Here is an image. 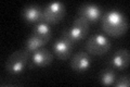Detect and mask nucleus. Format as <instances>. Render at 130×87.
Returning a JSON list of instances; mask_svg holds the SVG:
<instances>
[{"label":"nucleus","instance_id":"obj_1","mask_svg":"<svg viewBox=\"0 0 130 87\" xmlns=\"http://www.w3.org/2000/svg\"><path fill=\"white\" fill-rule=\"evenodd\" d=\"M128 27L127 16L118 9L109 10L102 18V28L108 36L120 37L128 31Z\"/></svg>","mask_w":130,"mask_h":87},{"label":"nucleus","instance_id":"obj_2","mask_svg":"<svg viewBox=\"0 0 130 87\" xmlns=\"http://www.w3.org/2000/svg\"><path fill=\"white\" fill-rule=\"evenodd\" d=\"M29 62V53L25 49L12 52L6 61V71L11 75H20L26 70Z\"/></svg>","mask_w":130,"mask_h":87},{"label":"nucleus","instance_id":"obj_3","mask_svg":"<svg viewBox=\"0 0 130 87\" xmlns=\"http://www.w3.org/2000/svg\"><path fill=\"white\" fill-rule=\"evenodd\" d=\"M89 22L83 18L78 16L72 25L66 28L63 33V36L66 37L68 40H71L73 44H77L80 40H83L89 33Z\"/></svg>","mask_w":130,"mask_h":87},{"label":"nucleus","instance_id":"obj_4","mask_svg":"<svg viewBox=\"0 0 130 87\" xmlns=\"http://www.w3.org/2000/svg\"><path fill=\"white\" fill-rule=\"evenodd\" d=\"M111 49V40L103 34H94L87 40L86 50L92 56H104Z\"/></svg>","mask_w":130,"mask_h":87},{"label":"nucleus","instance_id":"obj_5","mask_svg":"<svg viewBox=\"0 0 130 87\" xmlns=\"http://www.w3.org/2000/svg\"><path fill=\"white\" fill-rule=\"evenodd\" d=\"M65 14H66V7L63 2H51L42 10V21L48 23L49 25L56 24L63 20Z\"/></svg>","mask_w":130,"mask_h":87},{"label":"nucleus","instance_id":"obj_6","mask_svg":"<svg viewBox=\"0 0 130 87\" xmlns=\"http://www.w3.org/2000/svg\"><path fill=\"white\" fill-rule=\"evenodd\" d=\"M91 64H92V60L90 58V55L87 51H78L72 58L71 61L72 70L77 73H83L88 71L90 69Z\"/></svg>","mask_w":130,"mask_h":87},{"label":"nucleus","instance_id":"obj_7","mask_svg":"<svg viewBox=\"0 0 130 87\" xmlns=\"http://www.w3.org/2000/svg\"><path fill=\"white\" fill-rule=\"evenodd\" d=\"M78 14L80 18L86 20L87 22L94 23L102 18V10L94 3H85L79 8Z\"/></svg>","mask_w":130,"mask_h":87},{"label":"nucleus","instance_id":"obj_8","mask_svg":"<svg viewBox=\"0 0 130 87\" xmlns=\"http://www.w3.org/2000/svg\"><path fill=\"white\" fill-rule=\"evenodd\" d=\"M53 61L52 53L44 48H40L30 56V67L31 68H44L51 64Z\"/></svg>","mask_w":130,"mask_h":87},{"label":"nucleus","instance_id":"obj_9","mask_svg":"<svg viewBox=\"0 0 130 87\" xmlns=\"http://www.w3.org/2000/svg\"><path fill=\"white\" fill-rule=\"evenodd\" d=\"M74 44L68 40L66 37H60L53 44V52L60 60H66L71 57Z\"/></svg>","mask_w":130,"mask_h":87},{"label":"nucleus","instance_id":"obj_10","mask_svg":"<svg viewBox=\"0 0 130 87\" xmlns=\"http://www.w3.org/2000/svg\"><path fill=\"white\" fill-rule=\"evenodd\" d=\"M130 63V53L126 49H119L112 56L111 60H109V64L111 68L117 71H123V70L127 69Z\"/></svg>","mask_w":130,"mask_h":87},{"label":"nucleus","instance_id":"obj_11","mask_svg":"<svg viewBox=\"0 0 130 87\" xmlns=\"http://www.w3.org/2000/svg\"><path fill=\"white\" fill-rule=\"evenodd\" d=\"M21 16L28 23H39L42 21V10L35 5L26 6L22 9Z\"/></svg>","mask_w":130,"mask_h":87},{"label":"nucleus","instance_id":"obj_12","mask_svg":"<svg viewBox=\"0 0 130 87\" xmlns=\"http://www.w3.org/2000/svg\"><path fill=\"white\" fill-rule=\"evenodd\" d=\"M32 35L37 36L38 38L42 41V43L46 45L49 40L51 39L52 37V31H51V27L48 23L41 22L37 23L36 25L34 26V30H32Z\"/></svg>","mask_w":130,"mask_h":87},{"label":"nucleus","instance_id":"obj_13","mask_svg":"<svg viewBox=\"0 0 130 87\" xmlns=\"http://www.w3.org/2000/svg\"><path fill=\"white\" fill-rule=\"evenodd\" d=\"M116 72L114 71L113 68H105L101 71L99 75V80L101 82V84H103L105 86H111L114 85V83L116 81Z\"/></svg>","mask_w":130,"mask_h":87},{"label":"nucleus","instance_id":"obj_14","mask_svg":"<svg viewBox=\"0 0 130 87\" xmlns=\"http://www.w3.org/2000/svg\"><path fill=\"white\" fill-rule=\"evenodd\" d=\"M42 46H44V44L38 38L37 36L30 35L29 37H28V39L26 40L25 48H24V49H25V50L29 53V55H31V53H34L35 51H37L38 49H40Z\"/></svg>","mask_w":130,"mask_h":87},{"label":"nucleus","instance_id":"obj_15","mask_svg":"<svg viewBox=\"0 0 130 87\" xmlns=\"http://www.w3.org/2000/svg\"><path fill=\"white\" fill-rule=\"evenodd\" d=\"M114 85H115L116 87H129L130 86V78H129L128 75L127 76L126 75L120 76L118 78H116Z\"/></svg>","mask_w":130,"mask_h":87}]
</instances>
